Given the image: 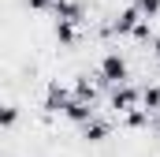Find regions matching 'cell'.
<instances>
[{"instance_id":"6da1fadb","label":"cell","mask_w":160,"mask_h":157,"mask_svg":"<svg viewBox=\"0 0 160 157\" xmlns=\"http://www.w3.org/2000/svg\"><path fill=\"white\" fill-rule=\"evenodd\" d=\"M97 82L101 86H127L130 82V64H127V56H123L119 49H108L101 60H97Z\"/></svg>"},{"instance_id":"7a4b0ae2","label":"cell","mask_w":160,"mask_h":157,"mask_svg":"<svg viewBox=\"0 0 160 157\" xmlns=\"http://www.w3.org/2000/svg\"><path fill=\"white\" fill-rule=\"evenodd\" d=\"M145 19H142V11L134 8V4H123L112 11V19H108V34H119V38H134V30L142 26Z\"/></svg>"},{"instance_id":"3957f363","label":"cell","mask_w":160,"mask_h":157,"mask_svg":"<svg viewBox=\"0 0 160 157\" xmlns=\"http://www.w3.org/2000/svg\"><path fill=\"white\" fill-rule=\"evenodd\" d=\"M108 109H112L116 116H127V112L142 109V86H134V82H127V86H116V90L108 94Z\"/></svg>"},{"instance_id":"277c9868","label":"cell","mask_w":160,"mask_h":157,"mask_svg":"<svg viewBox=\"0 0 160 157\" xmlns=\"http://www.w3.org/2000/svg\"><path fill=\"white\" fill-rule=\"evenodd\" d=\"M71 97H75V94H71L67 86H60V82L52 78V82L45 86V112H52V116L60 112V116H63V109L71 105Z\"/></svg>"},{"instance_id":"5b68a950","label":"cell","mask_w":160,"mask_h":157,"mask_svg":"<svg viewBox=\"0 0 160 157\" xmlns=\"http://www.w3.org/2000/svg\"><path fill=\"white\" fill-rule=\"evenodd\" d=\"M52 19H56V23H75V26H82V23H86V4H82V0H56Z\"/></svg>"},{"instance_id":"8992f818","label":"cell","mask_w":160,"mask_h":157,"mask_svg":"<svg viewBox=\"0 0 160 157\" xmlns=\"http://www.w3.org/2000/svg\"><path fill=\"white\" fill-rule=\"evenodd\" d=\"M108 135H112V123H108L104 116H93L89 123L78 127V138H86V142H104Z\"/></svg>"},{"instance_id":"52a82bcc","label":"cell","mask_w":160,"mask_h":157,"mask_svg":"<svg viewBox=\"0 0 160 157\" xmlns=\"http://www.w3.org/2000/svg\"><path fill=\"white\" fill-rule=\"evenodd\" d=\"M97 78H89V75H75V82H71V94L78 97V101H86V105H97Z\"/></svg>"},{"instance_id":"ba28073f","label":"cell","mask_w":160,"mask_h":157,"mask_svg":"<svg viewBox=\"0 0 160 157\" xmlns=\"http://www.w3.org/2000/svg\"><path fill=\"white\" fill-rule=\"evenodd\" d=\"M52 34H56V41H60L63 49H75V45H78V38H82L75 23H56V19H52Z\"/></svg>"},{"instance_id":"9c48e42d","label":"cell","mask_w":160,"mask_h":157,"mask_svg":"<svg viewBox=\"0 0 160 157\" xmlns=\"http://www.w3.org/2000/svg\"><path fill=\"white\" fill-rule=\"evenodd\" d=\"M142 109L145 112H160V82H149V86H142Z\"/></svg>"},{"instance_id":"30bf717a","label":"cell","mask_w":160,"mask_h":157,"mask_svg":"<svg viewBox=\"0 0 160 157\" xmlns=\"http://www.w3.org/2000/svg\"><path fill=\"white\" fill-rule=\"evenodd\" d=\"M15 123H19V105L4 101V109H0V131H15Z\"/></svg>"},{"instance_id":"8fae6325","label":"cell","mask_w":160,"mask_h":157,"mask_svg":"<svg viewBox=\"0 0 160 157\" xmlns=\"http://www.w3.org/2000/svg\"><path fill=\"white\" fill-rule=\"evenodd\" d=\"M130 4H134V8L142 11V19H149V23L160 15V0H130Z\"/></svg>"},{"instance_id":"7c38bea8","label":"cell","mask_w":160,"mask_h":157,"mask_svg":"<svg viewBox=\"0 0 160 157\" xmlns=\"http://www.w3.org/2000/svg\"><path fill=\"white\" fill-rule=\"evenodd\" d=\"M134 41H153V23H149V19H145V23L134 30Z\"/></svg>"},{"instance_id":"4fadbf2b","label":"cell","mask_w":160,"mask_h":157,"mask_svg":"<svg viewBox=\"0 0 160 157\" xmlns=\"http://www.w3.org/2000/svg\"><path fill=\"white\" fill-rule=\"evenodd\" d=\"M26 8H30V11H52L56 0H26Z\"/></svg>"},{"instance_id":"5bb4252c","label":"cell","mask_w":160,"mask_h":157,"mask_svg":"<svg viewBox=\"0 0 160 157\" xmlns=\"http://www.w3.org/2000/svg\"><path fill=\"white\" fill-rule=\"evenodd\" d=\"M153 56L160 60V38H153Z\"/></svg>"},{"instance_id":"9a60e30c","label":"cell","mask_w":160,"mask_h":157,"mask_svg":"<svg viewBox=\"0 0 160 157\" xmlns=\"http://www.w3.org/2000/svg\"><path fill=\"white\" fill-rule=\"evenodd\" d=\"M153 131H157V135H160V112H157V116H153Z\"/></svg>"},{"instance_id":"2e32d148","label":"cell","mask_w":160,"mask_h":157,"mask_svg":"<svg viewBox=\"0 0 160 157\" xmlns=\"http://www.w3.org/2000/svg\"><path fill=\"white\" fill-rule=\"evenodd\" d=\"M157 68H160V60H157Z\"/></svg>"}]
</instances>
